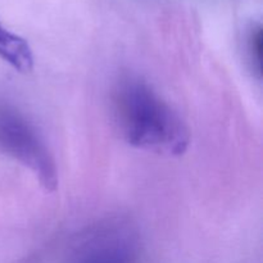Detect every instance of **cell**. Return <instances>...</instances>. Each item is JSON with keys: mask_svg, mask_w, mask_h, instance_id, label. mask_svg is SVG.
<instances>
[{"mask_svg": "<svg viewBox=\"0 0 263 263\" xmlns=\"http://www.w3.org/2000/svg\"><path fill=\"white\" fill-rule=\"evenodd\" d=\"M115 104L120 130L130 145L168 157L186 152L189 128L148 82L138 77L122 80Z\"/></svg>", "mask_w": 263, "mask_h": 263, "instance_id": "cell-1", "label": "cell"}, {"mask_svg": "<svg viewBox=\"0 0 263 263\" xmlns=\"http://www.w3.org/2000/svg\"><path fill=\"white\" fill-rule=\"evenodd\" d=\"M0 152L12 157L35 174L45 189L58 184L51 153L35 126L10 107H0Z\"/></svg>", "mask_w": 263, "mask_h": 263, "instance_id": "cell-2", "label": "cell"}, {"mask_svg": "<svg viewBox=\"0 0 263 263\" xmlns=\"http://www.w3.org/2000/svg\"><path fill=\"white\" fill-rule=\"evenodd\" d=\"M130 229L121 223L99 226L85 241V263H131L135 243Z\"/></svg>", "mask_w": 263, "mask_h": 263, "instance_id": "cell-3", "label": "cell"}, {"mask_svg": "<svg viewBox=\"0 0 263 263\" xmlns=\"http://www.w3.org/2000/svg\"><path fill=\"white\" fill-rule=\"evenodd\" d=\"M0 58L15 71L27 73L33 68L35 58L31 46L21 36L10 32L0 23Z\"/></svg>", "mask_w": 263, "mask_h": 263, "instance_id": "cell-4", "label": "cell"}]
</instances>
